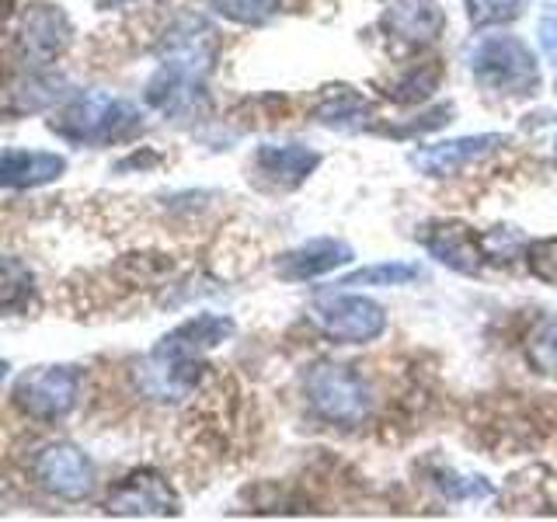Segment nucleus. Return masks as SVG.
<instances>
[{
  "instance_id": "obj_1",
  "label": "nucleus",
  "mask_w": 557,
  "mask_h": 522,
  "mask_svg": "<svg viewBox=\"0 0 557 522\" xmlns=\"http://www.w3.org/2000/svg\"><path fill=\"white\" fill-rule=\"evenodd\" d=\"M470 70L474 80L487 91L509 95V98H530L540 87V70L533 49L516 39V35H481L470 46Z\"/></svg>"
},
{
  "instance_id": "obj_2",
  "label": "nucleus",
  "mask_w": 557,
  "mask_h": 522,
  "mask_svg": "<svg viewBox=\"0 0 557 522\" xmlns=\"http://www.w3.org/2000/svg\"><path fill=\"white\" fill-rule=\"evenodd\" d=\"M70 144H122L139 133V112L129 101L109 95H87L70 101L66 109L49 122Z\"/></svg>"
},
{
  "instance_id": "obj_3",
  "label": "nucleus",
  "mask_w": 557,
  "mask_h": 522,
  "mask_svg": "<svg viewBox=\"0 0 557 522\" xmlns=\"http://www.w3.org/2000/svg\"><path fill=\"white\" fill-rule=\"evenodd\" d=\"M304 390L313 414L331 425L352 428L362 425L366 414H370V390H366V383L348 365H335V362L310 365L304 376Z\"/></svg>"
},
{
  "instance_id": "obj_4",
  "label": "nucleus",
  "mask_w": 557,
  "mask_h": 522,
  "mask_svg": "<svg viewBox=\"0 0 557 522\" xmlns=\"http://www.w3.org/2000/svg\"><path fill=\"white\" fill-rule=\"evenodd\" d=\"M310 318L318 324L324 338L338 345H366L376 341L387 327V313L370 296H352V293H331L321 296L310 307Z\"/></svg>"
},
{
  "instance_id": "obj_5",
  "label": "nucleus",
  "mask_w": 557,
  "mask_h": 522,
  "mask_svg": "<svg viewBox=\"0 0 557 522\" xmlns=\"http://www.w3.org/2000/svg\"><path fill=\"white\" fill-rule=\"evenodd\" d=\"M81 376L70 365H42V370L25 373L14 387V405L35 422H63L77 408Z\"/></svg>"
},
{
  "instance_id": "obj_6",
  "label": "nucleus",
  "mask_w": 557,
  "mask_h": 522,
  "mask_svg": "<svg viewBox=\"0 0 557 522\" xmlns=\"http://www.w3.org/2000/svg\"><path fill=\"white\" fill-rule=\"evenodd\" d=\"M32 474L46 492L77 501L84 495H91L95 487V467L74 446H49L42 449L32 463Z\"/></svg>"
},
{
  "instance_id": "obj_7",
  "label": "nucleus",
  "mask_w": 557,
  "mask_h": 522,
  "mask_svg": "<svg viewBox=\"0 0 557 522\" xmlns=\"http://www.w3.org/2000/svg\"><path fill=\"white\" fill-rule=\"evenodd\" d=\"M104 509L109 515H174L178 495L157 470H133L126 481L112 487Z\"/></svg>"
},
{
  "instance_id": "obj_8",
  "label": "nucleus",
  "mask_w": 557,
  "mask_h": 522,
  "mask_svg": "<svg viewBox=\"0 0 557 522\" xmlns=\"http://www.w3.org/2000/svg\"><path fill=\"white\" fill-rule=\"evenodd\" d=\"M422 244L432 258H440L446 269L453 272H463V275H478L481 265H484V237L474 231V226L467 223H453V220H443V223H429L422 231Z\"/></svg>"
},
{
  "instance_id": "obj_9",
  "label": "nucleus",
  "mask_w": 557,
  "mask_h": 522,
  "mask_svg": "<svg viewBox=\"0 0 557 522\" xmlns=\"http://www.w3.org/2000/svg\"><path fill=\"white\" fill-rule=\"evenodd\" d=\"M380 28L400 46H425L443 35L446 14L435 0H387Z\"/></svg>"
},
{
  "instance_id": "obj_10",
  "label": "nucleus",
  "mask_w": 557,
  "mask_h": 522,
  "mask_svg": "<svg viewBox=\"0 0 557 522\" xmlns=\"http://www.w3.org/2000/svg\"><path fill=\"white\" fill-rule=\"evenodd\" d=\"M505 144V136L487 133V136H460V139H446V144H432L411 153V164L429 174V178H446V174H457L467 164H474L478 157L487 150H495Z\"/></svg>"
},
{
  "instance_id": "obj_11",
  "label": "nucleus",
  "mask_w": 557,
  "mask_h": 522,
  "mask_svg": "<svg viewBox=\"0 0 557 522\" xmlns=\"http://www.w3.org/2000/svg\"><path fill=\"white\" fill-rule=\"evenodd\" d=\"M352 261V248L335 237H318L307 240L304 248H296L275 261V275L289 278V283H307V278H318L324 272H335Z\"/></svg>"
},
{
  "instance_id": "obj_12",
  "label": "nucleus",
  "mask_w": 557,
  "mask_h": 522,
  "mask_svg": "<svg viewBox=\"0 0 557 522\" xmlns=\"http://www.w3.org/2000/svg\"><path fill=\"white\" fill-rule=\"evenodd\" d=\"M66 35H70V25L63 11L57 8H35L22 32H17V49H22L25 63L32 60V66H42L49 60H57L63 46H66Z\"/></svg>"
},
{
  "instance_id": "obj_13",
  "label": "nucleus",
  "mask_w": 557,
  "mask_h": 522,
  "mask_svg": "<svg viewBox=\"0 0 557 522\" xmlns=\"http://www.w3.org/2000/svg\"><path fill=\"white\" fill-rule=\"evenodd\" d=\"M321 164V157L310 147L289 144V147H261L255 153V171L261 174V182L272 188H296L307 182V174Z\"/></svg>"
},
{
  "instance_id": "obj_14",
  "label": "nucleus",
  "mask_w": 557,
  "mask_h": 522,
  "mask_svg": "<svg viewBox=\"0 0 557 522\" xmlns=\"http://www.w3.org/2000/svg\"><path fill=\"white\" fill-rule=\"evenodd\" d=\"M66 167L63 157L46 150H8L0 153V188H35L60 178Z\"/></svg>"
},
{
  "instance_id": "obj_15",
  "label": "nucleus",
  "mask_w": 557,
  "mask_h": 522,
  "mask_svg": "<svg viewBox=\"0 0 557 522\" xmlns=\"http://www.w3.org/2000/svg\"><path fill=\"white\" fill-rule=\"evenodd\" d=\"M234 335V321L220 318V313H199V318L185 321L182 327H174L171 335L157 345V352H174V356H199L206 348H216L223 338Z\"/></svg>"
},
{
  "instance_id": "obj_16",
  "label": "nucleus",
  "mask_w": 557,
  "mask_h": 522,
  "mask_svg": "<svg viewBox=\"0 0 557 522\" xmlns=\"http://www.w3.org/2000/svg\"><path fill=\"white\" fill-rule=\"evenodd\" d=\"M370 115H373L370 101L345 84L327 87V91L321 95V101L313 104V119L327 129H362L366 122H370Z\"/></svg>"
},
{
  "instance_id": "obj_17",
  "label": "nucleus",
  "mask_w": 557,
  "mask_h": 522,
  "mask_svg": "<svg viewBox=\"0 0 557 522\" xmlns=\"http://www.w3.org/2000/svg\"><path fill=\"white\" fill-rule=\"evenodd\" d=\"M440 77H443V66L440 63H414L405 77H400L397 84H391L387 95L391 101H400V104H411V101H425L432 91H435V84H440Z\"/></svg>"
},
{
  "instance_id": "obj_18",
  "label": "nucleus",
  "mask_w": 557,
  "mask_h": 522,
  "mask_svg": "<svg viewBox=\"0 0 557 522\" xmlns=\"http://www.w3.org/2000/svg\"><path fill=\"white\" fill-rule=\"evenodd\" d=\"M35 278L17 258H0V310H25L32 300Z\"/></svg>"
},
{
  "instance_id": "obj_19",
  "label": "nucleus",
  "mask_w": 557,
  "mask_h": 522,
  "mask_svg": "<svg viewBox=\"0 0 557 522\" xmlns=\"http://www.w3.org/2000/svg\"><path fill=\"white\" fill-rule=\"evenodd\" d=\"M470 22L478 28H492V25H509L519 14H527L530 0H463Z\"/></svg>"
},
{
  "instance_id": "obj_20",
  "label": "nucleus",
  "mask_w": 557,
  "mask_h": 522,
  "mask_svg": "<svg viewBox=\"0 0 557 522\" xmlns=\"http://www.w3.org/2000/svg\"><path fill=\"white\" fill-rule=\"evenodd\" d=\"M527 359L536 373L557 376V318H547L527 341Z\"/></svg>"
},
{
  "instance_id": "obj_21",
  "label": "nucleus",
  "mask_w": 557,
  "mask_h": 522,
  "mask_svg": "<svg viewBox=\"0 0 557 522\" xmlns=\"http://www.w3.org/2000/svg\"><path fill=\"white\" fill-rule=\"evenodd\" d=\"M418 275H422V269H418V265L387 261V265H370V269L352 272L342 286H405V283H414Z\"/></svg>"
},
{
  "instance_id": "obj_22",
  "label": "nucleus",
  "mask_w": 557,
  "mask_h": 522,
  "mask_svg": "<svg viewBox=\"0 0 557 522\" xmlns=\"http://www.w3.org/2000/svg\"><path fill=\"white\" fill-rule=\"evenodd\" d=\"M213 8L237 25H265L269 17L278 14L283 0H213Z\"/></svg>"
},
{
  "instance_id": "obj_23",
  "label": "nucleus",
  "mask_w": 557,
  "mask_h": 522,
  "mask_svg": "<svg viewBox=\"0 0 557 522\" xmlns=\"http://www.w3.org/2000/svg\"><path fill=\"white\" fill-rule=\"evenodd\" d=\"M527 261H530V272L540 278V283L557 286V237L533 240L527 248Z\"/></svg>"
},
{
  "instance_id": "obj_24",
  "label": "nucleus",
  "mask_w": 557,
  "mask_h": 522,
  "mask_svg": "<svg viewBox=\"0 0 557 522\" xmlns=\"http://www.w3.org/2000/svg\"><path fill=\"white\" fill-rule=\"evenodd\" d=\"M540 49L550 63H557V4L544 8V14H540Z\"/></svg>"
},
{
  "instance_id": "obj_25",
  "label": "nucleus",
  "mask_w": 557,
  "mask_h": 522,
  "mask_svg": "<svg viewBox=\"0 0 557 522\" xmlns=\"http://www.w3.org/2000/svg\"><path fill=\"white\" fill-rule=\"evenodd\" d=\"M8 14H11V0H0V22H4Z\"/></svg>"
},
{
  "instance_id": "obj_26",
  "label": "nucleus",
  "mask_w": 557,
  "mask_h": 522,
  "mask_svg": "<svg viewBox=\"0 0 557 522\" xmlns=\"http://www.w3.org/2000/svg\"><path fill=\"white\" fill-rule=\"evenodd\" d=\"M4 373H8V362H0V380H4Z\"/></svg>"
}]
</instances>
